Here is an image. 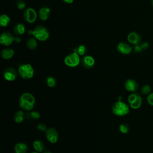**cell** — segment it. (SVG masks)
<instances>
[{
  "label": "cell",
  "mask_w": 153,
  "mask_h": 153,
  "mask_svg": "<svg viewBox=\"0 0 153 153\" xmlns=\"http://www.w3.org/2000/svg\"><path fill=\"white\" fill-rule=\"evenodd\" d=\"M35 103V97L30 93H23L19 99V106L22 109L26 111H31Z\"/></svg>",
  "instance_id": "cell-1"
},
{
  "label": "cell",
  "mask_w": 153,
  "mask_h": 153,
  "mask_svg": "<svg viewBox=\"0 0 153 153\" xmlns=\"http://www.w3.org/2000/svg\"><path fill=\"white\" fill-rule=\"evenodd\" d=\"M112 111L114 114L117 116H125L130 112L129 106L122 100H117L112 106Z\"/></svg>",
  "instance_id": "cell-2"
},
{
  "label": "cell",
  "mask_w": 153,
  "mask_h": 153,
  "mask_svg": "<svg viewBox=\"0 0 153 153\" xmlns=\"http://www.w3.org/2000/svg\"><path fill=\"white\" fill-rule=\"evenodd\" d=\"M32 35L38 41H45L48 39L50 33L49 31L45 26L42 25H38L33 29Z\"/></svg>",
  "instance_id": "cell-3"
},
{
  "label": "cell",
  "mask_w": 153,
  "mask_h": 153,
  "mask_svg": "<svg viewBox=\"0 0 153 153\" xmlns=\"http://www.w3.org/2000/svg\"><path fill=\"white\" fill-rule=\"evenodd\" d=\"M18 73L23 79H29L33 77L34 69L30 64H23L19 67Z\"/></svg>",
  "instance_id": "cell-4"
},
{
  "label": "cell",
  "mask_w": 153,
  "mask_h": 153,
  "mask_svg": "<svg viewBox=\"0 0 153 153\" xmlns=\"http://www.w3.org/2000/svg\"><path fill=\"white\" fill-rule=\"evenodd\" d=\"M81 62L79 55L76 52H73L68 54L64 59L65 64L70 68H75L79 65Z\"/></svg>",
  "instance_id": "cell-5"
},
{
  "label": "cell",
  "mask_w": 153,
  "mask_h": 153,
  "mask_svg": "<svg viewBox=\"0 0 153 153\" xmlns=\"http://www.w3.org/2000/svg\"><path fill=\"white\" fill-rule=\"evenodd\" d=\"M127 101L130 105V108L133 109H137L142 105V99L140 94L134 92L131 93L128 96Z\"/></svg>",
  "instance_id": "cell-6"
},
{
  "label": "cell",
  "mask_w": 153,
  "mask_h": 153,
  "mask_svg": "<svg viewBox=\"0 0 153 153\" xmlns=\"http://www.w3.org/2000/svg\"><path fill=\"white\" fill-rule=\"evenodd\" d=\"M23 16L25 20L29 23H32L35 22L37 18V13L35 9L31 7H29L25 8L23 13Z\"/></svg>",
  "instance_id": "cell-7"
},
{
  "label": "cell",
  "mask_w": 153,
  "mask_h": 153,
  "mask_svg": "<svg viewBox=\"0 0 153 153\" xmlns=\"http://www.w3.org/2000/svg\"><path fill=\"white\" fill-rule=\"evenodd\" d=\"M46 139L51 143H55L57 142L59 134L57 130L54 127H50L45 131Z\"/></svg>",
  "instance_id": "cell-8"
},
{
  "label": "cell",
  "mask_w": 153,
  "mask_h": 153,
  "mask_svg": "<svg viewBox=\"0 0 153 153\" xmlns=\"http://www.w3.org/2000/svg\"><path fill=\"white\" fill-rule=\"evenodd\" d=\"M18 75L17 71L12 67H8L4 69L3 72V76L4 78L8 81H14Z\"/></svg>",
  "instance_id": "cell-9"
},
{
  "label": "cell",
  "mask_w": 153,
  "mask_h": 153,
  "mask_svg": "<svg viewBox=\"0 0 153 153\" xmlns=\"http://www.w3.org/2000/svg\"><path fill=\"white\" fill-rule=\"evenodd\" d=\"M14 41V37L13 35L9 32H3L0 37V43L4 46H9Z\"/></svg>",
  "instance_id": "cell-10"
},
{
  "label": "cell",
  "mask_w": 153,
  "mask_h": 153,
  "mask_svg": "<svg viewBox=\"0 0 153 153\" xmlns=\"http://www.w3.org/2000/svg\"><path fill=\"white\" fill-rule=\"evenodd\" d=\"M81 62L82 66L86 69H91L94 67L95 65V60L94 59L90 56V55H85L81 59Z\"/></svg>",
  "instance_id": "cell-11"
},
{
  "label": "cell",
  "mask_w": 153,
  "mask_h": 153,
  "mask_svg": "<svg viewBox=\"0 0 153 153\" xmlns=\"http://www.w3.org/2000/svg\"><path fill=\"white\" fill-rule=\"evenodd\" d=\"M124 87L127 91L134 93L138 90L139 84L137 82L133 79H127L124 82Z\"/></svg>",
  "instance_id": "cell-12"
},
{
  "label": "cell",
  "mask_w": 153,
  "mask_h": 153,
  "mask_svg": "<svg viewBox=\"0 0 153 153\" xmlns=\"http://www.w3.org/2000/svg\"><path fill=\"white\" fill-rule=\"evenodd\" d=\"M117 50L121 54L124 55H127L131 52L132 47L128 44L125 42H121L118 44Z\"/></svg>",
  "instance_id": "cell-13"
},
{
  "label": "cell",
  "mask_w": 153,
  "mask_h": 153,
  "mask_svg": "<svg viewBox=\"0 0 153 153\" xmlns=\"http://www.w3.org/2000/svg\"><path fill=\"white\" fill-rule=\"evenodd\" d=\"M141 40H142V38L140 34L135 32H130L127 36L128 42L135 45H139L140 43Z\"/></svg>",
  "instance_id": "cell-14"
},
{
  "label": "cell",
  "mask_w": 153,
  "mask_h": 153,
  "mask_svg": "<svg viewBox=\"0 0 153 153\" xmlns=\"http://www.w3.org/2000/svg\"><path fill=\"white\" fill-rule=\"evenodd\" d=\"M50 13H51V11H50V9L49 7H48L47 6L42 7L39 10V12H38L39 17L41 20L45 21L49 18Z\"/></svg>",
  "instance_id": "cell-15"
},
{
  "label": "cell",
  "mask_w": 153,
  "mask_h": 153,
  "mask_svg": "<svg viewBox=\"0 0 153 153\" xmlns=\"http://www.w3.org/2000/svg\"><path fill=\"white\" fill-rule=\"evenodd\" d=\"M29 147L26 143L19 142L17 143L14 146L15 153H26L28 151Z\"/></svg>",
  "instance_id": "cell-16"
},
{
  "label": "cell",
  "mask_w": 153,
  "mask_h": 153,
  "mask_svg": "<svg viewBox=\"0 0 153 153\" xmlns=\"http://www.w3.org/2000/svg\"><path fill=\"white\" fill-rule=\"evenodd\" d=\"M14 55V50L11 48H5L1 51V56L5 60H8L13 57Z\"/></svg>",
  "instance_id": "cell-17"
},
{
  "label": "cell",
  "mask_w": 153,
  "mask_h": 153,
  "mask_svg": "<svg viewBox=\"0 0 153 153\" xmlns=\"http://www.w3.org/2000/svg\"><path fill=\"white\" fill-rule=\"evenodd\" d=\"M25 32V26L22 23H17L13 27V33L17 36L23 35Z\"/></svg>",
  "instance_id": "cell-18"
},
{
  "label": "cell",
  "mask_w": 153,
  "mask_h": 153,
  "mask_svg": "<svg viewBox=\"0 0 153 153\" xmlns=\"http://www.w3.org/2000/svg\"><path fill=\"white\" fill-rule=\"evenodd\" d=\"M33 148L38 152H42L44 151V143L41 140H35L33 142Z\"/></svg>",
  "instance_id": "cell-19"
},
{
  "label": "cell",
  "mask_w": 153,
  "mask_h": 153,
  "mask_svg": "<svg viewBox=\"0 0 153 153\" xmlns=\"http://www.w3.org/2000/svg\"><path fill=\"white\" fill-rule=\"evenodd\" d=\"M40 117V114L39 112L36 111H32L30 112H25V118L26 119H33V120H37Z\"/></svg>",
  "instance_id": "cell-20"
},
{
  "label": "cell",
  "mask_w": 153,
  "mask_h": 153,
  "mask_svg": "<svg viewBox=\"0 0 153 153\" xmlns=\"http://www.w3.org/2000/svg\"><path fill=\"white\" fill-rule=\"evenodd\" d=\"M25 119V112L22 111H17L14 115V120L17 123H21Z\"/></svg>",
  "instance_id": "cell-21"
},
{
  "label": "cell",
  "mask_w": 153,
  "mask_h": 153,
  "mask_svg": "<svg viewBox=\"0 0 153 153\" xmlns=\"http://www.w3.org/2000/svg\"><path fill=\"white\" fill-rule=\"evenodd\" d=\"M26 45L29 49L33 50H35L36 48L38 43H37V41L35 39V38H29L27 39V40L26 41Z\"/></svg>",
  "instance_id": "cell-22"
},
{
  "label": "cell",
  "mask_w": 153,
  "mask_h": 153,
  "mask_svg": "<svg viewBox=\"0 0 153 153\" xmlns=\"http://www.w3.org/2000/svg\"><path fill=\"white\" fill-rule=\"evenodd\" d=\"M10 22V17L7 14H2L0 16V25L2 27H7Z\"/></svg>",
  "instance_id": "cell-23"
},
{
  "label": "cell",
  "mask_w": 153,
  "mask_h": 153,
  "mask_svg": "<svg viewBox=\"0 0 153 153\" xmlns=\"http://www.w3.org/2000/svg\"><path fill=\"white\" fill-rule=\"evenodd\" d=\"M46 84L49 87H54L57 84V81L54 77L50 76L46 78Z\"/></svg>",
  "instance_id": "cell-24"
},
{
  "label": "cell",
  "mask_w": 153,
  "mask_h": 153,
  "mask_svg": "<svg viewBox=\"0 0 153 153\" xmlns=\"http://www.w3.org/2000/svg\"><path fill=\"white\" fill-rule=\"evenodd\" d=\"M87 47L85 45L81 44L79 45L77 48H76V53L79 55V56H84L87 53Z\"/></svg>",
  "instance_id": "cell-25"
},
{
  "label": "cell",
  "mask_w": 153,
  "mask_h": 153,
  "mask_svg": "<svg viewBox=\"0 0 153 153\" xmlns=\"http://www.w3.org/2000/svg\"><path fill=\"white\" fill-rule=\"evenodd\" d=\"M151 91V87L149 84H145L140 89V93L143 95H148Z\"/></svg>",
  "instance_id": "cell-26"
},
{
  "label": "cell",
  "mask_w": 153,
  "mask_h": 153,
  "mask_svg": "<svg viewBox=\"0 0 153 153\" xmlns=\"http://www.w3.org/2000/svg\"><path fill=\"white\" fill-rule=\"evenodd\" d=\"M119 130L121 131V133L123 134H126L129 132L130 131V127L128 124L126 123H122L119 126Z\"/></svg>",
  "instance_id": "cell-27"
},
{
  "label": "cell",
  "mask_w": 153,
  "mask_h": 153,
  "mask_svg": "<svg viewBox=\"0 0 153 153\" xmlns=\"http://www.w3.org/2000/svg\"><path fill=\"white\" fill-rule=\"evenodd\" d=\"M16 7L19 10H23L26 7V3L23 0H17L16 1Z\"/></svg>",
  "instance_id": "cell-28"
},
{
  "label": "cell",
  "mask_w": 153,
  "mask_h": 153,
  "mask_svg": "<svg viewBox=\"0 0 153 153\" xmlns=\"http://www.w3.org/2000/svg\"><path fill=\"white\" fill-rule=\"evenodd\" d=\"M37 128L41 131H45L47 129L46 125L42 123H40L37 125Z\"/></svg>",
  "instance_id": "cell-29"
},
{
  "label": "cell",
  "mask_w": 153,
  "mask_h": 153,
  "mask_svg": "<svg viewBox=\"0 0 153 153\" xmlns=\"http://www.w3.org/2000/svg\"><path fill=\"white\" fill-rule=\"evenodd\" d=\"M146 100H147L148 103L149 105L153 106V93H151L148 95Z\"/></svg>",
  "instance_id": "cell-30"
},
{
  "label": "cell",
  "mask_w": 153,
  "mask_h": 153,
  "mask_svg": "<svg viewBox=\"0 0 153 153\" xmlns=\"http://www.w3.org/2000/svg\"><path fill=\"white\" fill-rule=\"evenodd\" d=\"M142 48L141 47V46L140 45H135V47H134V52H136V53H140V52H141L142 51Z\"/></svg>",
  "instance_id": "cell-31"
},
{
  "label": "cell",
  "mask_w": 153,
  "mask_h": 153,
  "mask_svg": "<svg viewBox=\"0 0 153 153\" xmlns=\"http://www.w3.org/2000/svg\"><path fill=\"white\" fill-rule=\"evenodd\" d=\"M21 41H22V39L19 36L14 37V42H16V43H20Z\"/></svg>",
  "instance_id": "cell-32"
},
{
  "label": "cell",
  "mask_w": 153,
  "mask_h": 153,
  "mask_svg": "<svg viewBox=\"0 0 153 153\" xmlns=\"http://www.w3.org/2000/svg\"><path fill=\"white\" fill-rule=\"evenodd\" d=\"M140 46L142 48V49H146L148 47V44L147 42H143L140 45Z\"/></svg>",
  "instance_id": "cell-33"
},
{
  "label": "cell",
  "mask_w": 153,
  "mask_h": 153,
  "mask_svg": "<svg viewBox=\"0 0 153 153\" xmlns=\"http://www.w3.org/2000/svg\"><path fill=\"white\" fill-rule=\"evenodd\" d=\"M62 1L67 4H72L74 2V0H62Z\"/></svg>",
  "instance_id": "cell-34"
},
{
  "label": "cell",
  "mask_w": 153,
  "mask_h": 153,
  "mask_svg": "<svg viewBox=\"0 0 153 153\" xmlns=\"http://www.w3.org/2000/svg\"><path fill=\"white\" fill-rule=\"evenodd\" d=\"M42 153H52L50 150H44Z\"/></svg>",
  "instance_id": "cell-35"
},
{
  "label": "cell",
  "mask_w": 153,
  "mask_h": 153,
  "mask_svg": "<svg viewBox=\"0 0 153 153\" xmlns=\"http://www.w3.org/2000/svg\"><path fill=\"white\" fill-rule=\"evenodd\" d=\"M27 33H28V34H29V35H30V34H32V33H33V30H28Z\"/></svg>",
  "instance_id": "cell-36"
},
{
  "label": "cell",
  "mask_w": 153,
  "mask_h": 153,
  "mask_svg": "<svg viewBox=\"0 0 153 153\" xmlns=\"http://www.w3.org/2000/svg\"><path fill=\"white\" fill-rule=\"evenodd\" d=\"M30 153H39V152H37V151H33V152H30Z\"/></svg>",
  "instance_id": "cell-37"
}]
</instances>
